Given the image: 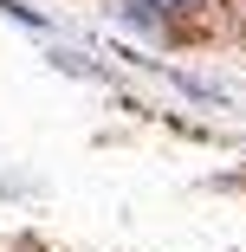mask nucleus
Here are the masks:
<instances>
[{"instance_id": "f257e3e1", "label": "nucleus", "mask_w": 246, "mask_h": 252, "mask_svg": "<svg viewBox=\"0 0 246 252\" xmlns=\"http://www.w3.org/2000/svg\"><path fill=\"white\" fill-rule=\"evenodd\" d=\"M181 7H201V0H181Z\"/></svg>"}]
</instances>
